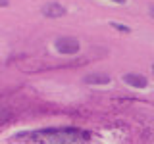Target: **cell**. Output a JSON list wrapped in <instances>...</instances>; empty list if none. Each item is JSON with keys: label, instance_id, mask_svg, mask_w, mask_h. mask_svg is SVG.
<instances>
[{"label": "cell", "instance_id": "3957f363", "mask_svg": "<svg viewBox=\"0 0 154 144\" xmlns=\"http://www.w3.org/2000/svg\"><path fill=\"white\" fill-rule=\"evenodd\" d=\"M123 83H127L129 86H135V88H146L148 81L144 75H139V73H125L123 75Z\"/></svg>", "mask_w": 154, "mask_h": 144}, {"label": "cell", "instance_id": "9c48e42d", "mask_svg": "<svg viewBox=\"0 0 154 144\" xmlns=\"http://www.w3.org/2000/svg\"><path fill=\"white\" fill-rule=\"evenodd\" d=\"M152 73H154V65H152Z\"/></svg>", "mask_w": 154, "mask_h": 144}, {"label": "cell", "instance_id": "52a82bcc", "mask_svg": "<svg viewBox=\"0 0 154 144\" xmlns=\"http://www.w3.org/2000/svg\"><path fill=\"white\" fill-rule=\"evenodd\" d=\"M112 2H116V4H125L127 0H112Z\"/></svg>", "mask_w": 154, "mask_h": 144}, {"label": "cell", "instance_id": "8992f818", "mask_svg": "<svg viewBox=\"0 0 154 144\" xmlns=\"http://www.w3.org/2000/svg\"><path fill=\"white\" fill-rule=\"evenodd\" d=\"M148 14H150V17H154V4H152L150 8H148Z\"/></svg>", "mask_w": 154, "mask_h": 144}, {"label": "cell", "instance_id": "7a4b0ae2", "mask_svg": "<svg viewBox=\"0 0 154 144\" xmlns=\"http://www.w3.org/2000/svg\"><path fill=\"white\" fill-rule=\"evenodd\" d=\"M41 14L46 17H62V16H66V8L58 2H50L41 8Z\"/></svg>", "mask_w": 154, "mask_h": 144}, {"label": "cell", "instance_id": "277c9868", "mask_svg": "<svg viewBox=\"0 0 154 144\" xmlns=\"http://www.w3.org/2000/svg\"><path fill=\"white\" fill-rule=\"evenodd\" d=\"M83 83L87 85H108L110 83V75L106 73H89L83 77Z\"/></svg>", "mask_w": 154, "mask_h": 144}, {"label": "cell", "instance_id": "6da1fadb", "mask_svg": "<svg viewBox=\"0 0 154 144\" xmlns=\"http://www.w3.org/2000/svg\"><path fill=\"white\" fill-rule=\"evenodd\" d=\"M54 48L60 52V54H77L81 44L73 37H60V38L54 40Z\"/></svg>", "mask_w": 154, "mask_h": 144}, {"label": "cell", "instance_id": "ba28073f", "mask_svg": "<svg viewBox=\"0 0 154 144\" xmlns=\"http://www.w3.org/2000/svg\"><path fill=\"white\" fill-rule=\"evenodd\" d=\"M0 4H2V6H6V4H8V0H0Z\"/></svg>", "mask_w": 154, "mask_h": 144}, {"label": "cell", "instance_id": "5b68a950", "mask_svg": "<svg viewBox=\"0 0 154 144\" xmlns=\"http://www.w3.org/2000/svg\"><path fill=\"white\" fill-rule=\"evenodd\" d=\"M112 27L118 29V31H122V33H131V29H129L127 25H119V23H116V21H112Z\"/></svg>", "mask_w": 154, "mask_h": 144}]
</instances>
